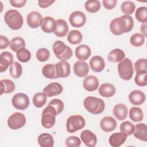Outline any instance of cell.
<instances>
[{"instance_id": "6da1fadb", "label": "cell", "mask_w": 147, "mask_h": 147, "mask_svg": "<svg viewBox=\"0 0 147 147\" xmlns=\"http://www.w3.org/2000/svg\"><path fill=\"white\" fill-rule=\"evenodd\" d=\"M134 26L133 17L130 15H123L121 17L114 18L110 24L111 32L116 36L127 33L132 30Z\"/></svg>"}, {"instance_id": "7a4b0ae2", "label": "cell", "mask_w": 147, "mask_h": 147, "mask_svg": "<svg viewBox=\"0 0 147 147\" xmlns=\"http://www.w3.org/2000/svg\"><path fill=\"white\" fill-rule=\"evenodd\" d=\"M83 105L88 112L95 115L101 114L105 108V103L102 99L91 96L84 99Z\"/></svg>"}, {"instance_id": "3957f363", "label": "cell", "mask_w": 147, "mask_h": 147, "mask_svg": "<svg viewBox=\"0 0 147 147\" xmlns=\"http://www.w3.org/2000/svg\"><path fill=\"white\" fill-rule=\"evenodd\" d=\"M4 20L7 26L13 30L20 29L24 22V20L21 13L16 10H7L4 16Z\"/></svg>"}, {"instance_id": "277c9868", "label": "cell", "mask_w": 147, "mask_h": 147, "mask_svg": "<svg viewBox=\"0 0 147 147\" xmlns=\"http://www.w3.org/2000/svg\"><path fill=\"white\" fill-rule=\"evenodd\" d=\"M52 49L56 57L61 60L66 61L73 55L71 48L60 40H57L53 43Z\"/></svg>"}, {"instance_id": "5b68a950", "label": "cell", "mask_w": 147, "mask_h": 147, "mask_svg": "<svg viewBox=\"0 0 147 147\" xmlns=\"http://www.w3.org/2000/svg\"><path fill=\"white\" fill-rule=\"evenodd\" d=\"M56 111L55 108L50 105H48L43 110L41 114V122L42 126L46 129L52 127L56 122Z\"/></svg>"}, {"instance_id": "8992f818", "label": "cell", "mask_w": 147, "mask_h": 147, "mask_svg": "<svg viewBox=\"0 0 147 147\" xmlns=\"http://www.w3.org/2000/svg\"><path fill=\"white\" fill-rule=\"evenodd\" d=\"M118 72L121 79L125 80L131 79L133 75L134 69L131 60L125 58L118 64Z\"/></svg>"}, {"instance_id": "52a82bcc", "label": "cell", "mask_w": 147, "mask_h": 147, "mask_svg": "<svg viewBox=\"0 0 147 147\" xmlns=\"http://www.w3.org/2000/svg\"><path fill=\"white\" fill-rule=\"evenodd\" d=\"M86 125L84 118L80 115H72L68 117L66 122L67 131L69 133H73L81 130Z\"/></svg>"}, {"instance_id": "ba28073f", "label": "cell", "mask_w": 147, "mask_h": 147, "mask_svg": "<svg viewBox=\"0 0 147 147\" xmlns=\"http://www.w3.org/2000/svg\"><path fill=\"white\" fill-rule=\"evenodd\" d=\"M26 123L25 115L20 112H16L11 114L7 119L8 126L13 130H17L22 127Z\"/></svg>"}, {"instance_id": "9c48e42d", "label": "cell", "mask_w": 147, "mask_h": 147, "mask_svg": "<svg viewBox=\"0 0 147 147\" xmlns=\"http://www.w3.org/2000/svg\"><path fill=\"white\" fill-rule=\"evenodd\" d=\"M11 103L16 109L24 110L29 106V98L25 94L19 92L13 96Z\"/></svg>"}, {"instance_id": "30bf717a", "label": "cell", "mask_w": 147, "mask_h": 147, "mask_svg": "<svg viewBox=\"0 0 147 147\" xmlns=\"http://www.w3.org/2000/svg\"><path fill=\"white\" fill-rule=\"evenodd\" d=\"M70 24L74 28H80L86 22V17L84 13L81 11H75L72 12L69 17Z\"/></svg>"}, {"instance_id": "8fae6325", "label": "cell", "mask_w": 147, "mask_h": 147, "mask_svg": "<svg viewBox=\"0 0 147 147\" xmlns=\"http://www.w3.org/2000/svg\"><path fill=\"white\" fill-rule=\"evenodd\" d=\"M42 18L41 14L39 12L37 11H32L28 14L26 22L30 28L36 29L41 26Z\"/></svg>"}, {"instance_id": "7c38bea8", "label": "cell", "mask_w": 147, "mask_h": 147, "mask_svg": "<svg viewBox=\"0 0 147 147\" xmlns=\"http://www.w3.org/2000/svg\"><path fill=\"white\" fill-rule=\"evenodd\" d=\"M55 69L57 78H66L70 74V64L67 61L61 60L55 64Z\"/></svg>"}, {"instance_id": "4fadbf2b", "label": "cell", "mask_w": 147, "mask_h": 147, "mask_svg": "<svg viewBox=\"0 0 147 147\" xmlns=\"http://www.w3.org/2000/svg\"><path fill=\"white\" fill-rule=\"evenodd\" d=\"M63 90V86L57 82H52L48 84L44 89L43 92L47 97H52L60 94Z\"/></svg>"}, {"instance_id": "5bb4252c", "label": "cell", "mask_w": 147, "mask_h": 147, "mask_svg": "<svg viewBox=\"0 0 147 147\" xmlns=\"http://www.w3.org/2000/svg\"><path fill=\"white\" fill-rule=\"evenodd\" d=\"M80 138L83 142L88 147H94L96 145V136L90 130H83L80 134Z\"/></svg>"}, {"instance_id": "9a60e30c", "label": "cell", "mask_w": 147, "mask_h": 147, "mask_svg": "<svg viewBox=\"0 0 147 147\" xmlns=\"http://www.w3.org/2000/svg\"><path fill=\"white\" fill-rule=\"evenodd\" d=\"M57 27L56 21L52 17L47 16L42 18L41 28L43 32L47 33H54Z\"/></svg>"}, {"instance_id": "2e32d148", "label": "cell", "mask_w": 147, "mask_h": 147, "mask_svg": "<svg viewBox=\"0 0 147 147\" xmlns=\"http://www.w3.org/2000/svg\"><path fill=\"white\" fill-rule=\"evenodd\" d=\"M89 70V66L84 61H76L74 65V73L78 77H86L88 74Z\"/></svg>"}, {"instance_id": "e0dca14e", "label": "cell", "mask_w": 147, "mask_h": 147, "mask_svg": "<svg viewBox=\"0 0 147 147\" xmlns=\"http://www.w3.org/2000/svg\"><path fill=\"white\" fill-rule=\"evenodd\" d=\"M13 63V56L10 52L7 51L2 52L0 55V72L6 71L8 67Z\"/></svg>"}, {"instance_id": "ac0fdd59", "label": "cell", "mask_w": 147, "mask_h": 147, "mask_svg": "<svg viewBox=\"0 0 147 147\" xmlns=\"http://www.w3.org/2000/svg\"><path fill=\"white\" fill-rule=\"evenodd\" d=\"M100 127L105 132L112 131L117 127V121L112 117H105L100 122Z\"/></svg>"}, {"instance_id": "d6986e66", "label": "cell", "mask_w": 147, "mask_h": 147, "mask_svg": "<svg viewBox=\"0 0 147 147\" xmlns=\"http://www.w3.org/2000/svg\"><path fill=\"white\" fill-rule=\"evenodd\" d=\"M75 54L78 59L80 61H85L91 56V51L88 45L82 44L76 48L75 50Z\"/></svg>"}, {"instance_id": "ffe728a7", "label": "cell", "mask_w": 147, "mask_h": 147, "mask_svg": "<svg viewBox=\"0 0 147 147\" xmlns=\"http://www.w3.org/2000/svg\"><path fill=\"white\" fill-rule=\"evenodd\" d=\"M127 137V136L122 132H117L110 136L109 142L113 147H118L126 141Z\"/></svg>"}, {"instance_id": "44dd1931", "label": "cell", "mask_w": 147, "mask_h": 147, "mask_svg": "<svg viewBox=\"0 0 147 147\" xmlns=\"http://www.w3.org/2000/svg\"><path fill=\"white\" fill-rule=\"evenodd\" d=\"M90 67L95 72H100L105 67V63L103 58L100 56L92 57L89 62Z\"/></svg>"}, {"instance_id": "7402d4cb", "label": "cell", "mask_w": 147, "mask_h": 147, "mask_svg": "<svg viewBox=\"0 0 147 147\" xmlns=\"http://www.w3.org/2000/svg\"><path fill=\"white\" fill-rule=\"evenodd\" d=\"M83 86L86 91L89 92L94 91L99 86L98 79L94 75H88L84 78Z\"/></svg>"}, {"instance_id": "603a6c76", "label": "cell", "mask_w": 147, "mask_h": 147, "mask_svg": "<svg viewBox=\"0 0 147 147\" xmlns=\"http://www.w3.org/2000/svg\"><path fill=\"white\" fill-rule=\"evenodd\" d=\"M99 94L103 97L110 98L114 96L116 92V88L114 86L109 83L102 84L98 89Z\"/></svg>"}, {"instance_id": "cb8c5ba5", "label": "cell", "mask_w": 147, "mask_h": 147, "mask_svg": "<svg viewBox=\"0 0 147 147\" xmlns=\"http://www.w3.org/2000/svg\"><path fill=\"white\" fill-rule=\"evenodd\" d=\"M130 102L133 105L138 106L142 105L145 100V95L143 92L140 90H134L129 95Z\"/></svg>"}, {"instance_id": "d4e9b609", "label": "cell", "mask_w": 147, "mask_h": 147, "mask_svg": "<svg viewBox=\"0 0 147 147\" xmlns=\"http://www.w3.org/2000/svg\"><path fill=\"white\" fill-rule=\"evenodd\" d=\"M113 113L117 119L123 121L125 119L127 116L128 110L125 105L123 103H118L114 106Z\"/></svg>"}, {"instance_id": "484cf974", "label": "cell", "mask_w": 147, "mask_h": 147, "mask_svg": "<svg viewBox=\"0 0 147 147\" xmlns=\"http://www.w3.org/2000/svg\"><path fill=\"white\" fill-rule=\"evenodd\" d=\"M134 136L137 139L146 142L147 141V127L145 123H140L136 125Z\"/></svg>"}, {"instance_id": "4316f807", "label": "cell", "mask_w": 147, "mask_h": 147, "mask_svg": "<svg viewBox=\"0 0 147 147\" xmlns=\"http://www.w3.org/2000/svg\"><path fill=\"white\" fill-rule=\"evenodd\" d=\"M57 27L54 32V34L59 37L65 36L69 30L68 24L65 20L63 19H58L56 20Z\"/></svg>"}, {"instance_id": "83f0119b", "label": "cell", "mask_w": 147, "mask_h": 147, "mask_svg": "<svg viewBox=\"0 0 147 147\" xmlns=\"http://www.w3.org/2000/svg\"><path fill=\"white\" fill-rule=\"evenodd\" d=\"M37 141L41 147H53L54 145V140L53 136L47 133L40 134L37 138Z\"/></svg>"}, {"instance_id": "f1b7e54d", "label": "cell", "mask_w": 147, "mask_h": 147, "mask_svg": "<svg viewBox=\"0 0 147 147\" xmlns=\"http://www.w3.org/2000/svg\"><path fill=\"white\" fill-rule=\"evenodd\" d=\"M125 57V53L121 49L116 48L111 51L108 55V60L110 62L119 63L123 60Z\"/></svg>"}, {"instance_id": "f546056e", "label": "cell", "mask_w": 147, "mask_h": 147, "mask_svg": "<svg viewBox=\"0 0 147 147\" xmlns=\"http://www.w3.org/2000/svg\"><path fill=\"white\" fill-rule=\"evenodd\" d=\"M0 84L1 95H2L3 94L11 93L14 91L16 88L14 83L10 79H2L0 81Z\"/></svg>"}, {"instance_id": "4dcf8cb0", "label": "cell", "mask_w": 147, "mask_h": 147, "mask_svg": "<svg viewBox=\"0 0 147 147\" xmlns=\"http://www.w3.org/2000/svg\"><path fill=\"white\" fill-rule=\"evenodd\" d=\"M42 74L44 77L47 79H57V76L56 73L55 64H47L42 69Z\"/></svg>"}, {"instance_id": "1f68e13d", "label": "cell", "mask_w": 147, "mask_h": 147, "mask_svg": "<svg viewBox=\"0 0 147 147\" xmlns=\"http://www.w3.org/2000/svg\"><path fill=\"white\" fill-rule=\"evenodd\" d=\"M83 38L81 32L78 30H71L67 35L68 41L73 45L79 44Z\"/></svg>"}, {"instance_id": "d6a6232c", "label": "cell", "mask_w": 147, "mask_h": 147, "mask_svg": "<svg viewBox=\"0 0 147 147\" xmlns=\"http://www.w3.org/2000/svg\"><path fill=\"white\" fill-rule=\"evenodd\" d=\"M129 117L135 122L141 121L144 118V114L141 108L133 107L129 110Z\"/></svg>"}, {"instance_id": "836d02e7", "label": "cell", "mask_w": 147, "mask_h": 147, "mask_svg": "<svg viewBox=\"0 0 147 147\" xmlns=\"http://www.w3.org/2000/svg\"><path fill=\"white\" fill-rule=\"evenodd\" d=\"M47 96L44 92H37L33 96V103L36 107H42L47 102Z\"/></svg>"}, {"instance_id": "e575fe53", "label": "cell", "mask_w": 147, "mask_h": 147, "mask_svg": "<svg viewBox=\"0 0 147 147\" xmlns=\"http://www.w3.org/2000/svg\"><path fill=\"white\" fill-rule=\"evenodd\" d=\"M25 41L20 37H15L10 41V48L14 52H17L20 49L25 48Z\"/></svg>"}, {"instance_id": "d590c367", "label": "cell", "mask_w": 147, "mask_h": 147, "mask_svg": "<svg viewBox=\"0 0 147 147\" xmlns=\"http://www.w3.org/2000/svg\"><path fill=\"white\" fill-rule=\"evenodd\" d=\"M86 10L92 13L98 11L100 8V3L97 0H89L87 1L84 4Z\"/></svg>"}, {"instance_id": "8d00e7d4", "label": "cell", "mask_w": 147, "mask_h": 147, "mask_svg": "<svg viewBox=\"0 0 147 147\" xmlns=\"http://www.w3.org/2000/svg\"><path fill=\"white\" fill-rule=\"evenodd\" d=\"M10 74L14 79L20 78L22 73V67L21 64L17 61H14L9 68Z\"/></svg>"}, {"instance_id": "74e56055", "label": "cell", "mask_w": 147, "mask_h": 147, "mask_svg": "<svg viewBox=\"0 0 147 147\" xmlns=\"http://www.w3.org/2000/svg\"><path fill=\"white\" fill-rule=\"evenodd\" d=\"M16 56L17 59L22 63L28 62L31 58L30 51L25 48H22L18 50L16 52Z\"/></svg>"}, {"instance_id": "f35d334b", "label": "cell", "mask_w": 147, "mask_h": 147, "mask_svg": "<svg viewBox=\"0 0 147 147\" xmlns=\"http://www.w3.org/2000/svg\"><path fill=\"white\" fill-rule=\"evenodd\" d=\"M121 9L124 14H126V15H130L134 13L136 9V5L132 1H126L122 3Z\"/></svg>"}, {"instance_id": "ab89813d", "label": "cell", "mask_w": 147, "mask_h": 147, "mask_svg": "<svg viewBox=\"0 0 147 147\" xmlns=\"http://www.w3.org/2000/svg\"><path fill=\"white\" fill-rule=\"evenodd\" d=\"M119 129L121 132L125 133L127 136H130L133 134L134 131L135 126L131 122L126 121L123 122L120 125Z\"/></svg>"}, {"instance_id": "60d3db41", "label": "cell", "mask_w": 147, "mask_h": 147, "mask_svg": "<svg viewBox=\"0 0 147 147\" xmlns=\"http://www.w3.org/2000/svg\"><path fill=\"white\" fill-rule=\"evenodd\" d=\"M136 19L141 23H145L147 21V7L141 6L138 7L135 13Z\"/></svg>"}, {"instance_id": "b9f144b4", "label": "cell", "mask_w": 147, "mask_h": 147, "mask_svg": "<svg viewBox=\"0 0 147 147\" xmlns=\"http://www.w3.org/2000/svg\"><path fill=\"white\" fill-rule=\"evenodd\" d=\"M145 42V37L141 33H136L131 35L130 39V44L136 47H141L144 44Z\"/></svg>"}, {"instance_id": "7bdbcfd3", "label": "cell", "mask_w": 147, "mask_h": 147, "mask_svg": "<svg viewBox=\"0 0 147 147\" xmlns=\"http://www.w3.org/2000/svg\"><path fill=\"white\" fill-rule=\"evenodd\" d=\"M146 71H139L136 72L134 82L137 86L141 87L146 86Z\"/></svg>"}, {"instance_id": "ee69618b", "label": "cell", "mask_w": 147, "mask_h": 147, "mask_svg": "<svg viewBox=\"0 0 147 147\" xmlns=\"http://www.w3.org/2000/svg\"><path fill=\"white\" fill-rule=\"evenodd\" d=\"M50 56L49 50L45 48H41L36 52V58L41 62H44L48 60Z\"/></svg>"}, {"instance_id": "f6af8a7d", "label": "cell", "mask_w": 147, "mask_h": 147, "mask_svg": "<svg viewBox=\"0 0 147 147\" xmlns=\"http://www.w3.org/2000/svg\"><path fill=\"white\" fill-rule=\"evenodd\" d=\"M48 105L53 106L56 111L57 115L60 114L64 110V103L63 102L59 99H52L49 103Z\"/></svg>"}, {"instance_id": "bcb514c9", "label": "cell", "mask_w": 147, "mask_h": 147, "mask_svg": "<svg viewBox=\"0 0 147 147\" xmlns=\"http://www.w3.org/2000/svg\"><path fill=\"white\" fill-rule=\"evenodd\" d=\"M134 69L136 72L139 71H147V64L146 59H140L137 60L134 65Z\"/></svg>"}, {"instance_id": "7dc6e473", "label": "cell", "mask_w": 147, "mask_h": 147, "mask_svg": "<svg viewBox=\"0 0 147 147\" xmlns=\"http://www.w3.org/2000/svg\"><path fill=\"white\" fill-rule=\"evenodd\" d=\"M65 145L68 147H78L81 144V141L76 136H70L65 140Z\"/></svg>"}, {"instance_id": "c3c4849f", "label": "cell", "mask_w": 147, "mask_h": 147, "mask_svg": "<svg viewBox=\"0 0 147 147\" xmlns=\"http://www.w3.org/2000/svg\"><path fill=\"white\" fill-rule=\"evenodd\" d=\"M117 3V0H103L102 1L104 7L107 10H111L114 8L116 6Z\"/></svg>"}, {"instance_id": "681fc988", "label": "cell", "mask_w": 147, "mask_h": 147, "mask_svg": "<svg viewBox=\"0 0 147 147\" xmlns=\"http://www.w3.org/2000/svg\"><path fill=\"white\" fill-rule=\"evenodd\" d=\"M10 45V41L8 38L3 35L0 36V49H5Z\"/></svg>"}, {"instance_id": "f907efd6", "label": "cell", "mask_w": 147, "mask_h": 147, "mask_svg": "<svg viewBox=\"0 0 147 147\" xmlns=\"http://www.w3.org/2000/svg\"><path fill=\"white\" fill-rule=\"evenodd\" d=\"M9 2L12 6L18 8L23 7L26 3V0H10Z\"/></svg>"}, {"instance_id": "816d5d0a", "label": "cell", "mask_w": 147, "mask_h": 147, "mask_svg": "<svg viewBox=\"0 0 147 147\" xmlns=\"http://www.w3.org/2000/svg\"><path fill=\"white\" fill-rule=\"evenodd\" d=\"M55 2L54 0H48V1H38V4L41 8H46L51 6L53 3Z\"/></svg>"}, {"instance_id": "f5cc1de1", "label": "cell", "mask_w": 147, "mask_h": 147, "mask_svg": "<svg viewBox=\"0 0 147 147\" xmlns=\"http://www.w3.org/2000/svg\"><path fill=\"white\" fill-rule=\"evenodd\" d=\"M141 32H142V34L145 37H147L146 35V23H144L141 26Z\"/></svg>"}]
</instances>
